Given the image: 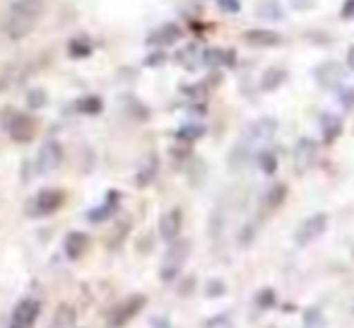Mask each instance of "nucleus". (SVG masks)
I'll return each instance as SVG.
<instances>
[{
    "mask_svg": "<svg viewBox=\"0 0 354 328\" xmlns=\"http://www.w3.org/2000/svg\"><path fill=\"white\" fill-rule=\"evenodd\" d=\"M39 10H41V0H19L12 8V17H10V37H22L32 29V24L37 22Z\"/></svg>",
    "mask_w": 354,
    "mask_h": 328,
    "instance_id": "nucleus-1",
    "label": "nucleus"
},
{
    "mask_svg": "<svg viewBox=\"0 0 354 328\" xmlns=\"http://www.w3.org/2000/svg\"><path fill=\"white\" fill-rule=\"evenodd\" d=\"M326 230H328V215H326V212H313V215L306 217V220L299 225V230L294 232V244H297V246H308L313 239H318V237H321Z\"/></svg>",
    "mask_w": 354,
    "mask_h": 328,
    "instance_id": "nucleus-2",
    "label": "nucleus"
},
{
    "mask_svg": "<svg viewBox=\"0 0 354 328\" xmlns=\"http://www.w3.org/2000/svg\"><path fill=\"white\" fill-rule=\"evenodd\" d=\"M277 133V121L272 116H261L246 128L243 133V140H248L251 145H261V143H268L272 136Z\"/></svg>",
    "mask_w": 354,
    "mask_h": 328,
    "instance_id": "nucleus-3",
    "label": "nucleus"
},
{
    "mask_svg": "<svg viewBox=\"0 0 354 328\" xmlns=\"http://www.w3.org/2000/svg\"><path fill=\"white\" fill-rule=\"evenodd\" d=\"M313 75H316V82L321 84L323 89H340L342 80H345V71H342V66L335 61L321 63Z\"/></svg>",
    "mask_w": 354,
    "mask_h": 328,
    "instance_id": "nucleus-4",
    "label": "nucleus"
},
{
    "mask_svg": "<svg viewBox=\"0 0 354 328\" xmlns=\"http://www.w3.org/2000/svg\"><path fill=\"white\" fill-rule=\"evenodd\" d=\"M294 167H297L299 174L308 172L313 167V160H316V143L308 140V138H301V140L294 145Z\"/></svg>",
    "mask_w": 354,
    "mask_h": 328,
    "instance_id": "nucleus-5",
    "label": "nucleus"
},
{
    "mask_svg": "<svg viewBox=\"0 0 354 328\" xmlns=\"http://www.w3.org/2000/svg\"><path fill=\"white\" fill-rule=\"evenodd\" d=\"M251 162H256V157H253V145H251V143L241 140L239 145L232 147V155H229V167H232L234 172H243V169H246Z\"/></svg>",
    "mask_w": 354,
    "mask_h": 328,
    "instance_id": "nucleus-6",
    "label": "nucleus"
},
{
    "mask_svg": "<svg viewBox=\"0 0 354 328\" xmlns=\"http://www.w3.org/2000/svg\"><path fill=\"white\" fill-rule=\"evenodd\" d=\"M181 225H183V215H181V210H169V212H164V217L159 220V232H162V237L167 242H171V239H176L178 237V232H181Z\"/></svg>",
    "mask_w": 354,
    "mask_h": 328,
    "instance_id": "nucleus-7",
    "label": "nucleus"
},
{
    "mask_svg": "<svg viewBox=\"0 0 354 328\" xmlns=\"http://www.w3.org/2000/svg\"><path fill=\"white\" fill-rule=\"evenodd\" d=\"M246 44L256 48H270V46H277L282 42V37L277 32H270V29H251V32L243 34Z\"/></svg>",
    "mask_w": 354,
    "mask_h": 328,
    "instance_id": "nucleus-8",
    "label": "nucleus"
},
{
    "mask_svg": "<svg viewBox=\"0 0 354 328\" xmlns=\"http://www.w3.org/2000/svg\"><path fill=\"white\" fill-rule=\"evenodd\" d=\"M321 133H323V140L333 143L340 138L342 133V118L335 116V113H323L321 116Z\"/></svg>",
    "mask_w": 354,
    "mask_h": 328,
    "instance_id": "nucleus-9",
    "label": "nucleus"
},
{
    "mask_svg": "<svg viewBox=\"0 0 354 328\" xmlns=\"http://www.w3.org/2000/svg\"><path fill=\"white\" fill-rule=\"evenodd\" d=\"M256 15L261 19H268V22H280V19L284 17V10L277 0H258Z\"/></svg>",
    "mask_w": 354,
    "mask_h": 328,
    "instance_id": "nucleus-10",
    "label": "nucleus"
},
{
    "mask_svg": "<svg viewBox=\"0 0 354 328\" xmlns=\"http://www.w3.org/2000/svg\"><path fill=\"white\" fill-rule=\"evenodd\" d=\"M37 319V302H22V304L15 309V316H12V324L17 328H27L32 321Z\"/></svg>",
    "mask_w": 354,
    "mask_h": 328,
    "instance_id": "nucleus-11",
    "label": "nucleus"
},
{
    "mask_svg": "<svg viewBox=\"0 0 354 328\" xmlns=\"http://www.w3.org/2000/svg\"><path fill=\"white\" fill-rule=\"evenodd\" d=\"M186 256H188V244H186V242H181L178 246H174L171 251H169L167 266H164V277H171L174 273L178 271V266H181Z\"/></svg>",
    "mask_w": 354,
    "mask_h": 328,
    "instance_id": "nucleus-12",
    "label": "nucleus"
},
{
    "mask_svg": "<svg viewBox=\"0 0 354 328\" xmlns=\"http://www.w3.org/2000/svg\"><path fill=\"white\" fill-rule=\"evenodd\" d=\"M284 80H287V71L284 68H268L261 78V89L263 92H275Z\"/></svg>",
    "mask_w": 354,
    "mask_h": 328,
    "instance_id": "nucleus-13",
    "label": "nucleus"
},
{
    "mask_svg": "<svg viewBox=\"0 0 354 328\" xmlns=\"http://www.w3.org/2000/svg\"><path fill=\"white\" fill-rule=\"evenodd\" d=\"M284 196H287V186H284V183H275V186L268 188L266 196H263V208H266V210H275V208L282 206Z\"/></svg>",
    "mask_w": 354,
    "mask_h": 328,
    "instance_id": "nucleus-14",
    "label": "nucleus"
},
{
    "mask_svg": "<svg viewBox=\"0 0 354 328\" xmlns=\"http://www.w3.org/2000/svg\"><path fill=\"white\" fill-rule=\"evenodd\" d=\"M326 326H328V321L321 307H308V309L304 311V328H326Z\"/></svg>",
    "mask_w": 354,
    "mask_h": 328,
    "instance_id": "nucleus-15",
    "label": "nucleus"
},
{
    "mask_svg": "<svg viewBox=\"0 0 354 328\" xmlns=\"http://www.w3.org/2000/svg\"><path fill=\"white\" fill-rule=\"evenodd\" d=\"M256 164H258V169H261L263 174H275L277 172V155L272 150H261L256 155Z\"/></svg>",
    "mask_w": 354,
    "mask_h": 328,
    "instance_id": "nucleus-16",
    "label": "nucleus"
},
{
    "mask_svg": "<svg viewBox=\"0 0 354 328\" xmlns=\"http://www.w3.org/2000/svg\"><path fill=\"white\" fill-rule=\"evenodd\" d=\"M53 193L56 191H44L41 196H39V212L37 215H48V212H53L58 206H61L63 198H56V201H53Z\"/></svg>",
    "mask_w": 354,
    "mask_h": 328,
    "instance_id": "nucleus-17",
    "label": "nucleus"
},
{
    "mask_svg": "<svg viewBox=\"0 0 354 328\" xmlns=\"http://www.w3.org/2000/svg\"><path fill=\"white\" fill-rule=\"evenodd\" d=\"M275 302H277L275 290H270V287H263V290L256 295V307L261 311H266V309H270V307H275Z\"/></svg>",
    "mask_w": 354,
    "mask_h": 328,
    "instance_id": "nucleus-18",
    "label": "nucleus"
},
{
    "mask_svg": "<svg viewBox=\"0 0 354 328\" xmlns=\"http://www.w3.org/2000/svg\"><path fill=\"white\" fill-rule=\"evenodd\" d=\"M224 282L222 280H210L207 282V297H222L224 295Z\"/></svg>",
    "mask_w": 354,
    "mask_h": 328,
    "instance_id": "nucleus-19",
    "label": "nucleus"
},
{
    "mask_svg": "<svg viewBox=\"0 0 354 328\" xmlns=\"http://www.w3.org/2000/svg\"><path fill=\"white\" fill-rule=\"evenodd\" d=\"M340 104L345 109H352L354 107V89L350 87H340Z\"/></svg>",
    "mask_w": 354,
    "mask_h": 328,
    "instance_id": "nucleus-20",
    "label": "nucleus"
},
{
    "mask_svg": "<svg viewBox=\"0 0 354 328\" xmlns=\"http://www.w3.org/2000/svg\"><path fill=\"white\" fill-rule=\"evenodd\" d=\"M205 328H229V316H217V319H210L205 324Z\"/></svg>",
    "mask_w": 354,
    "mask_h": 328,
    "instance_id": "nucleus-21",
    "label": "nucleus"
},
{
    "mask_svg": "<svg viewBox=\"0 0 354 328\" xmlns=\"http://www.w3.org/2000/svg\"><path fill=\"white\" fill-rule=\"evenodd\" d=\"M219 5H222V10H227V12H239V8H241L239 0H219Z\"/></svg>",
    "mask_w": 354,
    "mask_h": 328,
    "instance_id": "nucleus-22",
    "label": "nucleus"
},
{
    "mask_svg": "<svg viewBox=\"0 0 354 328\" xmlns=\"http://www.w3.org/2000/svg\"><path fill=\"white\" fill-rule=\"evenodd\" d=\"M253 230H256V225H246V227H243V232H246V235H241V244H251V239L256 237V232H253Z\"/></svg>",
    "mask_w": 354,
    "mask_h": 328,
    "instance_id": "nucleus-23",
    "label": "nucleus"
},
{
    "mask_svg": "<svg viewBox=\"0 0 354 328\" xmlns=\"http://www.w3.org/2000/svg\"><path fill=\"white\" fill-rule=\"evenodd\" d=\"M311 5H313V0H292V8L299 10V12H306Z\"/></svg>",
    "mask_w": 354,
    "mask_h": 328,
    "instance_id": "nucleus-24",
    "label": "nucleus"
},
{
    "mask_svg": "<svg viewBox=\"0 0 354 328\" xmlns=\"http://www.w3.org/2000/svg\"><path fill=\"white\" fill-rule=\"evenodd\" d=\"M342 17L345 19L354 17V0H345V5H342Z\"/></svg>",
    "mask_w": 354,
    "mask_h": 328,
    "instance_id": "nucleus-25",
    "label": "nucleus"
},
{
    "mask_svg": "<svg viewBox=\"0 0 354 328\" xmlns=\"http://www.w3.org/2000/svg\"><path fill=\"white\" fill-rule=\"evenodd\" d=\"M201 133H203V128H196V126H193V128H186V131H183V138H198Z\"/></svg>",
    "mask_w": 354,
    "mask_h": 328,
    "instance_id": "nucleus-26",
    "label": "nucleus"
},
{
    "mask_svg": "<svg viewBox=\"0 0 354 328\" xmlns=\"http://www.w3.org/2000/svg\"><path fill=\"white\" fill-rule=\"evenodd\" d=\"M347 63H350V68H352V73H354V46L347 51Z\"/></svg>",
    "mask_w": 354,
    "mask_h": 328,
    "instance_id": "nucleus-27",
    "label": "nucleus"
}]
</instances>
